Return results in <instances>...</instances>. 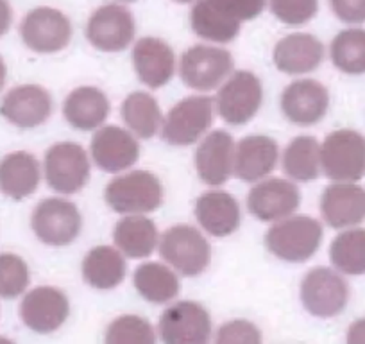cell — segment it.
<instances>
[{"label":"cell","instance_id":"obj_8","mask_svg":"<svg viewBox=\"0 0 365 344\" xmlns=\"http://www.w3.org/2000/svg\"><path fill=\"white\" fill-rule=\"evenodd\" d=\"M43 174L52 191L65 196L77 194L90 180V158L79 143H54L45 153Z\"/></svg>","mask_w":365,"mask_h":344},{"label":"cell","instance_id":"obj_12","mask_svg":"<svg viewBox=\"0 0 365 344\" xmlns=\"http://www.w3.org/2000/svg\"><path fill=\"white\" fill-rule=\"evenodd\" d=\"M158 332L167 344H206L212 337V318L197 301H178L163 310Z\"/></svg>","mask_w":365,"mask_h":344},{"label":"cell","instance_id":"obj_16","mask_svg":"<svg viewBox=\"0 0 365 344\" xmlns=\"http://www.w3.org/2000/svg\"><path fill=\"white\" fill-rule=\"evenodd\" d=\"M90 154L101 171L124 172L138 161L140 142L129 129L103 126L91 136Z\"/></svg>","mask_w":365,"mask_h":344},{"label":"cell","instance_id":"obj_29","mask_svg":"<svg viewBox=\"0 0 365 344\" xmlns=\"http://www.w3.org/2000/svg\"><path fill=\"white\" fill-rule=\"evenodd\" d=\"M81 273L84 282L93 289H115L124 282L128 273L124 253L113 246H97L86 253Z\"/></svg>","mask_w":365,"mask_h":344},{"label":"cell","instance_id":"obj_34","mask_svg":"<svg viewBox=\"0 0 365 344\" xmlns=\"http://www.w3.org/2000/svg\"><path fill=\"white\" fill-rule=\"evenodd\" d=\"M329 56L340 72L349 76L365 74V31L346 29L336 34L329 47Z\"/></svg>","mask_w":365,"mask_h":344},{"label":"cell","instance_id":"obj_40","mask_svg":"<svg viewBox=\"0 0 365 344\" xmlns=\"http://www.w3.org/2000/svg\"><path fill=\"white\" fill-rule=\"evenodd\" d=\"M227 9H230L231 15L237 16L240 22H247V20L256 19V16L262 15V11L265 9L267 0H220Z\"/></svg>","mask_w":365,"mask_h":344},{"label":"cell","instance_id":"obj_19","mask_svg":"<svg viewBox=\"0 0 365 344\" xmlns=\"http://www.w3.org/2000/svg\"><path fill=\"white\" fill-rule=\"evenodd\" d=\"M235 140L227 131L208 133L194 154V165L202 183L220 187L233 176Z\"/></svg>","mask_w":365,"mask_h":344},{"label":"cell","instance_id":"obj_5","mask_svg":"<svg viewBox=\"0 0 365 344\" xmlns=\"http://www.w3.org/2000/svg\"><path fill=\"white\" fill-rule=\"evenodd\" d=\"M321 168L335 183H356L365 176V136L354 129L329 133L321 143Z\"/></svg>","mask_w":365,"mask_h":344},{"label":"cell","instance_id":"obj_6","mask_svg":"<svg viewBox=\"0 0 365 344\" xmlns=\"http://www.w3.org/2000/svg\"><path fill=\"white\" fill-rule=\"evenodd\" d=\"M217 90V113L230 126L247 124L262 108V81L249 70L233 72Z\"/></svg>","mask_w":365,"mask_h":344},{"label":"cell","instance_id":"obj_20","mask_svg":"<svg viewBox=\"0 0 365 344\" xmlns=\"http://www.w3.org/2000/svg\"><path fill=\"white\" fill-rule=\"evenodd\" d=\"M279 146L267 135H249L235 146L233 176L245 183H256L276 168Z\"/></svg>","mask_w":365,"mask_h":344},{"label":"cell","instance_id":"obj_10","mask_svg":"<svg viewBox=\"0 0 365 344\" xmlns=\"http://www.w3.org/2000/svg\"><path fill=\"white\" fill-rule=\"evenodd\" d=\"M301 301L307 312L321 319L339 315L349 300L346 280L329 268H314L301 282Z\"/></svg>","mask_w":365,"mask_h":344},{"label":"cell","instance_id":"obj_45","mask_svg":"<svg viewBox=\"0 0 365 344\" xmlns=\"http://www.w3.org/2000/svg\"><path fill=\"white\" fill-rule=\"evenodd\" d=\"M122 2H135V0H122Z\"/></svg>","mask_w":365,"mask_h":344},{"label":"cell","instance_id":"obj_4","mask_svg":"<svg viewBox=\"0 0 365 344\" xmlns=\"http://www.w3.org/2000/svg\"><path fill=\"white\" fill-rule=\"evenodd\" d=\"M160 255L175 273L199 276L212 260V248L205 235L190 224H175L160 237Z\"/></svg>","mask_w":365,"mask_h":344},{"label":"cell","instance_id":"obj_9","mask_svg":"<svg viewBox=\"0 0 365 344\" xmlns=\"http://www.w3.org/2000/svg\"><path fill=\"white\" fill-rule=\"evenodd\" d=\"M31 228L38 241L54 248L70 246L83 230V216L72 201L47 198L36 205L31 216Z\"/></svg>","mask_w":365,"mask_h":344},{"label":"cell","instance_id":"obj_7","mask_svg":"<svg viewBox=\"0 0 365 344\" xmlns=\"http://www.w3.org/2000/svg\"><path fill=\"white\" fill-rule=\"evenodd\" d=\"M233 56L213 45H194L179 59V77L197 92L217 90L233 74Z\"/></svg>","mask_w":365,"mask_h":344},{"label":"cell","instance_id":"obj_28","mask_svg":"<svg viewBox=\"0 0 365 344\" xmlns=\"http://www.w3.org/2000/svg\"><path fill=\"white\" fill-rule=\"evenodd\" d=\"M113 244L125 258H149L160 244L158 226L145 213L124 216L115 224Z\"/></svg>","mask_w":365,"mask_h":344},{"label":"cell","instance_id":"obj_15","mask_svg":"<svg viewBox=\"0 0 365 344\" xmlns=\"http://www.w3.org/2000/svg\"><path fill=\"white\" fill-rule=\"evenodd\" d=\"M70 315V301L63 290L51 285L34 287L20 303V319L36 333H52L61 328Z\"/></svg>","mask_w":365,"mask_h":344},{"label":"cell","instance_id":"obj_32","mask_svg":"<svg viewBox=\"0 0 365 344\" xmlns=\"http://www.w3.org/2000/svg\"><path fill=\"white\" fill-rule=\"evenodd\" d=\"M283 172L294 181L308 183L321 176V143L315 136H296L283 151Z\"/></svg>","mask_w":365,"mask_h":344},{"label":"cell","instance_id":"obj_13","mask_svg":"<svg viewBox=\"0 0 365 344\" xmlns=\"http://www.w3.org/2000/svg\"><path fill=\"white\" fill-rule=\"evenodd\" d=\"M299 206V187L283 178H263L247 194L249 212L263 223H276L294 216Z\"/></svg>","mask_w":365,"mask_h":344},{"label":"cell","instance_id":"obj_1","mask_svg":"<svg viewBox=\"0 0 365 344\" xmlns=\"http://www.w3.org/2000/svg\"><path fill=\"white\" fill-rule=\"evenodd\" d=\"M321 223L308 216H289L276 221L265 233L267 249L290 264L310 260L321 248Z\"/></svg>","mask_w":365,"mask_h":344},{"label":"cell","instance_id":"obj_38","mask_svg":"<svg viewBox=\"0 0 365 344\" xmlns=\"http://www.w3.org/2000/svg\"><path fill=\"white\" fill-rule=\"evenodd\" d=\"M217 344H230V343H247V344H259L262 343V333L258 326L252 325L251 321L245 319H235L227 321L217 330L215 337Z\"/></svg>","mask_w":365,"mask_h":344},{"label":"cell","instance_id":"obj_21","mask_svg":"<svg viewBox=\"0 0 365 344\" xmlns=\"http://www.w3.org/2000/svg\"><path fill=\"white\" fill-rule=\"evenodd\" d=\"M133 65L138 79L149 88L158 90L172 79L175 72V54L161 38H140L133 47Z\"/></svg>","mask_w":365,"mask_h":344},{"label":"cell","instance_id":"obj_18","mask_svg":"<svg viewBox=\"0 0 365 344\" xmlns=\"http://www.w3.org/2000/svg\"><path fill=\"white\" fill-rule=\"evenodd\" d=\"M329 110V92L315 79L294 81L282 93V111L292 124L314 126Z\"/></svg>","mask_w":365,"mask_h":344},{"label":"cell","instance_id":"obj_17","mask_svg":"<svg viewBox=\"0 0 365 344\" xmlns=\"http://www.w3.org/2000/svg\"><path fill=\"white\" fill-rule=\"evenodd\" d=\"M0 115L20 129H34L52 115V97L40 84H20L0 103Z\"/></svg>","mask_w":365,"mask_h":344},{"label":"cell","instance_id":"obj_35","mask_svg":"<svg viewBox=\"0 0 365 344\" xmlns=\"http://www.w3.org/2000/svg\"><path fill=\"white\" fill-rule=\"evenodd\" d=\"M106 343L153 344L156 343V332H154V326L147 319L140 318V315H120L108 326Z\"/></svg>","mask_w":365,"mask_h":344},{"label":"cell","instance_id":"obj_39","mask_svg":"<svg viewBox=\"0 0 365 344\" xmlns=\"http://www.w3.org/2000/svg\"><path fill=\"white\" fill-rule=\"evenodd\" d=\"M336 19L346 24L365 22V0H329Z\"/></svg>","mask_w":365,"mask_h":344},{"label":"cell","instance_id":"obj_42","mask_svg":"<svg viewBox=\"0 0 365 344\" xmlns=\"http://www.w3.org/2000/svg\"><path fill=\"white\" fill-rule=\"evenodd\" d=\"M13 11L8 0H0V38L11 29Z\"/></svg>","mask_w":365,"mask_h":344},{"label":"cell","instance_id":"obj_22","mask_svg":"<svg viewBox=\"0 0 365 344\" xmlns=\"http://www.w3.org/2000/svg\"><path fill=\"white\" fill-rule=\"evenodd\" d=\"M321 213L335 230L354 228L365 221V188L354 183H333L321 196Z\"/></svg>","mask_w":365,"mask_h":344},{"label":"cell","instance_id":"obj_44","mask_svg":"<svg viewBox=\"0 0 365 344\" xmlns=\"http://www.w3.org/2000/svg\"><path fill=\"white\" fill-rule=\"evenodd\" d=\"M174 2H179V4H188V2H197V0H174Z\"/></svg>","mask_w":365,"mask_h":344},{"label":"cell","instance_id":"obj_25","mask_svg":"<svg viewBox=\"0 0 365 344\" xmlns=\"http://www.w3.org/2000/svg\"><path fill=\"white\" fill-rule=\"evenodd\" d=\"M195 217L212 237H227L240 228L242 212L237 199L224 191H210L195 203Z\"/></svg>","mask_w":365,"mask_h":344},{"label":"cell","instance_id":"obj_37","mask_svg":"<svg viewBox=\"0 0 365 344\" xmlns=\"http://www.w3.org/2000/svg\"><path fill=\"white\" fill-rule=\"evenodd\" d=\"M270 11L287 26H303L317 15V0H269Z\"/></svg>","mask_w":365,"mask_h":344},{"label":"cell","instance_id":"obj_24","mask_svg":"<svg viewBox=\"0 0 365 344\" xmlns=\"http://www.w3.org/2000/svg\"><path fill=\"white\" fill-rule=\"evenodd\" d=\"M41 181L40 161L27 151H15L0 160V192L22 201L38 191Z\"/></svg>","mask_w":365,"mask_h":344},{"label":"cell","instance_id":"obj_31","mask_svg":"<svg viewBox=\"0 0 365 344\" xmlns=\"http://www.w3.org/2000/svg\"><path fill=\"white\" fill-rule=\"evenodd\" d=\"M135 289L149 303L163 305L175 300L179 294V278L170 265L160 262H145L135 269Z\"/></svg>","mask_w":365,"mask_h":344},{"label":"cell","instance_id":"obj_23","mask_svg":"<svg viewBox=\"0 0 365 344\" xmlns=\"http://www.w3.org/2000/svg\"><path fill=\"white\" fill-rule=\"evenodd\" d=\"M324 56V45L314 34L292 33L276 44L272 59L279 72L301 76L319 69Z\"/></svg>","mask_w":365,"mask_h":344},{"label":"cell","instance_id":"obj_2","mask_svg":"<svg viewBox=\"0 0 365 344\" xmlns=\"http://www.w3.org/2000/svg\"><path fill=\"white\" fill-rule=\"evenodd\" d=\"M215 99L208 96H192L181 99L163 115L161 138L168 146L182 147L197 143L215 122Z\"/></svg>","mask_w":365,"mask_h":344},{"label":"cell","instance_id":"obj_43","mask_svg":"<svg viewBox=\"0 0 365 344\" xmlns=\"http://www.w3.org/2000/svg\"><path fill=\"white\" fill-rule=\"evenodd\" d=\"M6 77H8V66H6L2 56H0V92H2V88H4Z\"/></svg>","mask_w":365,"mask_h":344},{"label":"cell","instance_id":"obj_27","mask_svg":"<svg viewBox=\"0 0 365 344\" xmlns=\"http://www.w3.org/2000/svg\"><path fill=\"white\" fill-rule=\"evenodd\" d=\"M192 29L212 44H230L240 33V20L220 0H197L190 13Z\"/></svg>","mask_w":365,"mask_h":344},{"label":"cell","instance_id":"obj_30","mask_svg":"<svg viewBox=\"0 0 365 344\" xmlns=\"http://www.w3.org/2000/svg\"><path fill=\"white\" fill-rule=\"evenodd\" d=\"M120 117L125 128L136 138L149 140L158 135L163 124V111L150 93L133 92L120 106Z\"/></svg>","mask_w":365,"mask_h":344},{"label":"cell","instance_id":"obj_14","mask_svg":"<svg viewBox=\"0 0 365 344\" xmlns=\"http://www.w3.org/2000/svg\"><path fill=\"white\" fill-rule=\"evenodd\" d=\"M136 24L131 11L120 4H106L90 16L86 38L97 51L122 52L133 44Z\"/></svg>","mask_w":365,"mask_h":344},{"label":"cell","instance_id":"obj_11","mask_svg":"<svg viewBox=\"0 0 365 344\" xmlns=\"http://www.w3.org/2000/svg\"><path fill=\"white\" fill-rule=\"evenodd\" d=\"M20 36L27 49L38 54H54L68 47L72 41V24L59 9H31L20 24Z\"/></svg>","mask_w":365,"mask_h":344},{"label":"cell","instance_id":"obj_3","mask_svg":"<svg viewBox=\"0 0 365 344\" xmlns=\"http://www.w3.org/2000/svg\"><path fill=\"white\" fill-rule=\"evenodd\" d=\"M106 205L122 216L150 213L163 203V185L149 171H131L117 176L104 191Z\"/></svg>","mask_w":365,"mask_h":344},{"label":"cell","instance_id":"obj_26","mask_svg":"<svg viewBox=\"0 0 365 344\" xmlns=\"http://www.w3.org/2000/svg\"><path fill=\"white\" fill-rule=\"evenodd\" d=\"M63 115L73 129L96 131L103 128L110 115V101L97 86H79L66 96Z\"/></svg>","mask_w":365,"mask_h":344},{"label":"cell","instance_id":"obj_41","mask_svg":"<svg viewBox=\"0 0 365 344\" xmlns=\"http://www.w3.org/2000/svg\"><path fill=\"white\" fill-rule=\"evenodd\" d=\"M347 343L365 344V319H358L347 330Z\"/></svg>","mask_w":365,"mask_h":344},{"label":"cell","instance_id":"obj_33","mask_svg":"<svg viewBox=\"0 0 365 344\" xmlns=\"http://www.w3.org/2000/svg\"><path fill=\"white\" fill-rule=\"evenodd\" d=\"M329 260L342 275H365V230L353 228L333 238L329 246Z\"/></svg>","mask_w":365,"mask_h":344},{"label":"cell","instance_id":"obj_36","mask_svg":"<svg viewBox=\"0 0 365 344\" xmlns=\"http://www.w3.org/2000/svg\"><path fill=\"white\" fill-rule=\"evenodd\" d=\"M29 265L15 253H0V298L15 300L29 287Z\"/></svg>","mask_w":365,"mask_h":344}]
</instances>
